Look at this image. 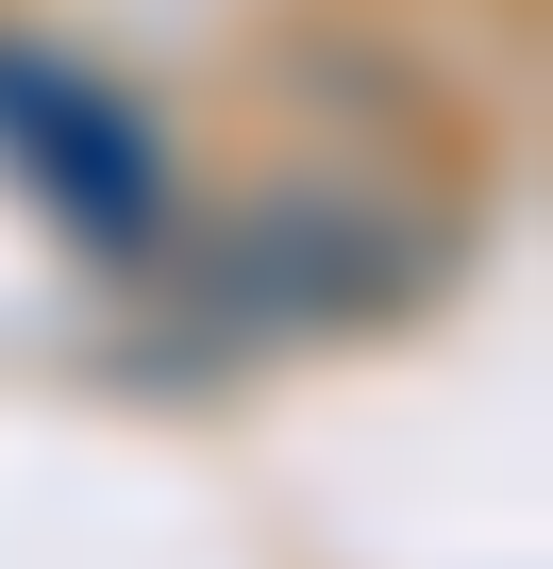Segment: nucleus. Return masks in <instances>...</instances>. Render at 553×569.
Here are the masks:
<instances>
[{
    "instance_id": "1",
    "label": "nucleus",
    "mask_w": 553,
    "mask_h": 569,
    "mask_svg": "<svg viewBox=\"0 0 553 569\" xmlns=\"http://www.w3.org/2000/svg\"><path fill=\"white\" fill-rule=\"evenodd\" d=\"M0 151H18V184H34L51 218H85L101 251H135V234L168 218V168H151V118H135L118 84L51 68V51H0Z\"/></svg>"
}]
</instances>
